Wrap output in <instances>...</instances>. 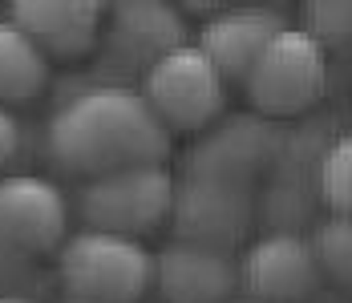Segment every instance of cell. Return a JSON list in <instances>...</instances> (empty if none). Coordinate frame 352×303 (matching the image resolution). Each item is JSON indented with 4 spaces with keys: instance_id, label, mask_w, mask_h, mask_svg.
<instances>
[{
    "instance_id": "8fae6325",
    "label": "cell",
    "mask_w": 352,
    "mask_h": 303,
    "mask_svg": "<svg viewBox=\"0 0 352 303\" xmlns=\"http://www.w3.org/2000/svg\"><path fill=\"white\" fill-rule=\"evenodd\" d=\"M154 287L166 303H227L239 287V263L231 251L175 238L154 255Z\"/></svg>"
},
{
    "instance_id": "e0dca14e",
    "label": "cell",
    "mask_w": 352,
    "mask_h": 303,
    "mask_svg": "<svg viewBox=\"0 0 352 303\" xmlns=\"http://www.w3.org/2000/svg\"><path fill=\"white\" fill-rule=\"evenodd\" d=\"M300 29L312 41H320L324 49L328 45H336V49L352 45V0H316V4H308Z\"/></svg>"
},
{
    "instance_id": "3957f363",
    "label": "cell",
    "mask_w": 352,
    "mask_h": 303,
    "mask_svg": "<svg viewBox=\"0 0 352 303\" xmlns=\"http://www.w3.org/2000/svg\"><path fill=\"white\" fill-rule=\"evenodd\" d=\"M328 89V49L287 25L243 77V93L259 117H296Z\"/></svg>"
},
{
    "instance_id": "ac0fdd59",
    "label": "cell",
    "mask_w": 352,
    "mask_h": 303,
    "mask_svg": "<svg viewBox=\"0 0 352 303\" xmlns=\"http://www.w3.org/2000/svg\"><path fill=\"white\" fill-rule=\"evenodd\" d=\"M16 150H21V126H16V117L0 105V166H8V162L16 158Z\"/></svg>"
},
{
    "instance_id": "5b68a950",
    "label": "cell",
    "mask_w": 352,
    "mask_h": 303,
    "mask_svg": "<svg viewBox=\"0 0 352 303\" xmlns=\"http://www.w3.org/2000/svg\"><path fill=\"white\" fill-rule=\"evenodd\" d=\"M138 93L166 134H203L227 105V81L199 53V45L186 41L142 73Z\"/></svg>"
},
{
    "instance_id": "9c48e42d",
    "label": "cell",
    "mask_w": 352,
    "mask_h": 303,
    "mask_svg": "<svg viewBox=\"0 0 352 303\" xmlns=\"http://www.w3.org/2000/svg\"><path fill=\"white\" fill-rule=\"evenodd\" d=\"M280 142L283 134L259 113L227 117L223 126H214L211 134H203L195 142V150L186 158V174L251 186V178H259L263 170L276 166Z\"/></svg>"
},
{
    "instance_id": "52a82bcc",
    "label": "cell",
    "mask_w": 352,
    "mask_h": 303,
    "mask_svg": "<svg viewBox=\"0 0 352 303\" xmlns=\"http://www.w3.org/2000/svg\"><path fill=\"white\" fill-rule=\"evenodd\" d=\"M324 283L312 238L296 231L259 235L239 259V287L255 303H308Z\"/></svg>"
},
{
    "instance_id": "277c9868",
    "label": "cell",
    "mask_w": 352,
    "mask_h": 303,
    "mask_svg": "<svg viewBox=\"0 0 352 303\" xmlns=\"http://www.w3.org/2000/svg\"><path fill=\"white\" fill-rule=\"evenodd\" d=\"M175 206V174L166 166H134L89 178L77 194V210L89 231L138 238L158 231Z\"/></svg>"
},
{
    "instance_id": "7a4b0ae2",
    "label": "cell",
    "mask_w": 352,
    "mask_h": 303,
    "mask_svg": "<svg viewBox=\"0 0 352 303\" xmlns=\"http://www.w3.org/2000/svg\"><path fill=\"white\" fill-rule=\"evenodd\" d=\"M57 279L65 295L94 303H138L154 287V255L138 238L106 231H73L57 255Z\"/></svg>"
},
{
    "instance_id": "7c38bea8",
    "label": "cell",
    "mask_w": 352,
    "mask_h": 303,
    "mask_svg": "<svg viewBox=\"0 0 352 303\" xmlns=\"http://www.w3.org/2000/svg\"><path fill=\"white\" fill-rule=\"evenodd\" d=\"M186 45V21L170 4L134 0L106 12V57L113 65L146 69Z\"/></svg>"
},
{
    "instance_id": "d6986e66",
    "label": "cell",
    "mask_w": 352,
    "mask_h": 303,
    "mask_svg": "<svg viewBox=\"0 0 352 303\" xmlns=\"http://www.w3.org/2000/svg\"><path fill=\"white\" fill-rule=\"evenodd\" d=\"M0 303H36L29 295H12V291H0Z\"/></svg>"
},
{
    "instance_id": "30bf717a",
    "label": "cell",
    "mask_w": 352,
    "mask_h": 303,
    "mask_svg": "<svg viewBox=\"0 0 352 303\" xmlns=\"http://www.w3.org/2000/svg\"><path fill=\"white\" fill-rule=\"evenodd\" d=\"M287 29V16L280 8H263V4H247V8H214L207 25L199 29V53L219 69V77L231 85H243L251 65L259 61V53L272 45V36Z\"/></svg>"
},
{
    "instance_id": "8992f818",
    "label": "cell",
    "mask_w": 352,
    "mask_h": 303,
    "mask_svg": "<svg viewBox=\"0 0 352 303\" xmlns=\"http://www.w3.org/2000/svg\"><path fill=\"white\" fill-rule=\"evenodd\" d=\"M251 218H255L251 186L223 182V178H203V174H186L182 182H175L170 223H175L178 243L231 251L247 238Z\"/></svg>"
},
{
    "instance_id": "9a60e30c",
    "label": "cell",
    "mask_w": 352,
    "mask_h": 303,
    "mask_svg": "<svg viewBox=\"0 0 352 303\" xmlns=\"http://www.w3.org/2000/svg\"><path fill=\"white\" fill-rule=\"evenodd\" d=\"M316 194L332 214L352 218V130L324 146L316 166Z\"/></svg>"
},
{
    "instance_id": "5bb4252c",
    "label": "cell",
    "mask_w": 352,
    "mask_h": 303,
    "mask_svg": "<svg viewBox=\"0 0 352 303\" xmlns=\"http://www.w3.org/2000/svg\"><path fill=\"white\" fill-rule=\"evenodd\" d=\"M49 85V61L8 16L0 21V105L33 101Z\"/></svg>"
},
{
    "instance_id": "ffe728a7",
    "label": "cell",
    "mask_w": 352,
    "mask_h": 303,
    "mask_svg": "<svg viewBox=\"0 0 352 303\" xmlns=\"http://www.w3.org/2000/svg\"><path fill=\"white\" fill-rule=\"evenodd\" d=\"M61 303H94V300H77V295H61Z\"/></svg>"
},
{
    "instance_id": "ba28073f",
    "label": "cell",
    "mask_w": 352,
    "mask_h": 303,
    "mask_svg": "<svg viewBox=\"0 0 352 303\" xmlns=\"http://www.w3.org/2000/svg\"><path fill=\"white\" fill-rule=\"evenodd\" d=\"M69 238V206L65 194L36 174L0 178V243L25 259L61 251Z\"/></svg>"
},
{
    "instance_id": "6da1fadb",
    "label": "cell",
    "mask_w": 352,
    "mask_h": 303,
    "mask_svg": "<svg viewBox=\"0 0 352 303\" xmlns=\"http://www.w3.org/2000/svg\"><path fill=\"white\" fill-rule=\"evenodd\" d=\"M49 154L73 174L102 178L113 170L162 166L170 134L138 89L98 85L69 98L49 117Z\"/></svg>"
},
{
    "instance_id": "2e32d148",
    "label": "cell",
    "mask_w": 352,
    "mask_h": 303,
    "mask_svg": "<svg viewBox=\"0 0 352 303\" xmlns=\"http://www.w3.org/2000/svg\"><path fill=\"white\" fill-rule=\"evenodd\" d=\"M312 251L324 271V279H332L336 287L352 291V218L328 214L312 235Z\"/></svg>"
},
{
    "instance_id": "4fadbf2b",
    "label": "cell",
    "mask_w": 352,
    "mask_h": 303,
    "mask_svg": "<svg viewBox=\"0 0 352 303\" xmlns=\"http://www.w3.org/2000/svg\"><path fill=\"white\" fill-rule=\"evenodd\" d=\"M8 21L49 57H81L98 45L106 25V8L94 0H16L8 8Z\"/></svg>"
}]
</instances>
